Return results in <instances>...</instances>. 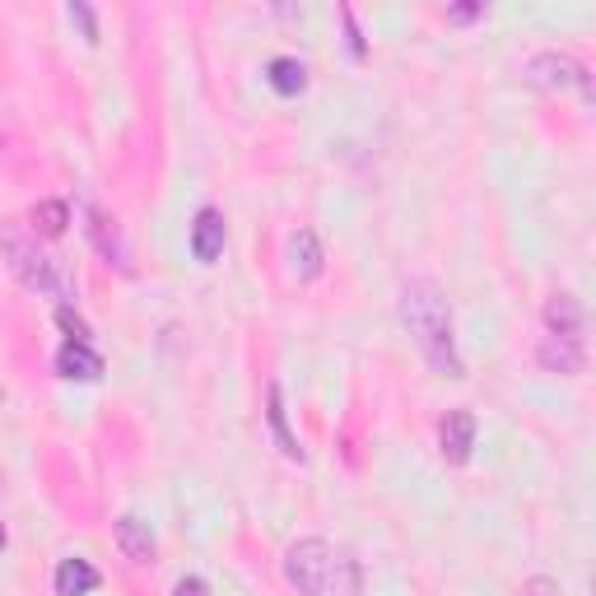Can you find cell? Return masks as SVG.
Here are the masks:
<instances>
[{"mask_svg": "<svg viewBox=\"0 0 596 596\" xmlns=\"http://www.w3.org/2000/svg\"><path fill=\"white\" fill-rule=\"evenodd\" d=\"M401 322L410 326V336L420 340L424 359L447 373V378H461V359L452 350V312H447L443 294H438L429 280H410L406 294H401Z\"/></svg>", "mask_w": 596, "mask_h": 596, "instance_id": "1", "label": "cell"}, {"mask_svg": "<svg viewBox=\"0 0 596 596\" xmlns=\"http://www.w3.org/2000/svg\"><path fill=\"white\" fill-rule=\"evenodd\" d=\"M285 578L303 596H350L354 564L326 541H298L285 555Z\"/></svg>", "mask_w": 596, "mask_h": 596, "instance_id": "2", "label": "cell"}, {"mask_svg": "<svg viewBox=\"0 0 596 596\" xmlns=\"http://www.w3.org/2000/svg\"><path fill=\"white\" fill-rule=\"evenodd\" d=\"M0 247H5V257H10V271L19 275L28 289H38V294H61V298L75 294V289H70V275L56 266V257L38 252V243H33L28 233L5 229L0 233Z\"/></svg>", "mask_w": 596, "mask_h": 596, "instance_id": "3", "label": "cell"}, {"mask_svg": "<svg viewBox=\"0 0 596 596\" xmlns=\"http://www.w3.org/2000/svg\"><path fill=\"white\" fill-rule=\"evenodd\" d=\"M527 75H531V84H541V89H573V84H583L587 89V75H583V66L578 61H569V56H536L527 66Z\"/></svg>", "mask_w": 596, "mask_h": 596, "instance_id": "4", "label": "cell"}, {"mask_svg": "<svg viewBox=\"0 0 596 596\" xmlns=\"http://www.w3.org/2000/svg\"><path fill=\"white\" fill-rule=\"evenodd\" d=\"M438 443H443V457L452 461V466L471 461V447H475V415H471V410H452V415L443 420Z\"/></svg>", "mask_w": 596, "mask_h": 596, "instance_id": "5", "label": "cell"}, {"mask_svg": "<svg viewBox=\"0 0 596 596\" xmlns=\"http://www.w3.org/2000/svg\"><path fill=\"white\" fill-rule=\"evenodd\" d=\"M56 373L70 382H98L103 378V359H98L89 345H61V354H56Z\"/></svg>", "mask_w": 596, "mask_h": 596, "instance_id": "6", "label": "cell"}, {"mask_svg": "<svg viewBox=\"0 0 596 596\" xmlns=\"http://www.w3.org/2000/svg\"><path fill=\"white\" fill-rule=\"evenodd\" d=\"M191 252L196 261H215L224 252V215L219 210H201L196 224H191Z\"/></svg>", "mask_w": 596, "mask_h": 596, "instance_id": "7", "label": "cell"}, {"mask_svg": "<svg viewBox=\"0 0 596 596\" xmlns=\"http://www.w3.org/2000/svg\"><path fill=\"white\" fill-rule=\"evenodd\" d=\"M289 271L298 280H317L322 275V243H317V233L312 229H298L289 238Z\"/></svg>", "mask_w": 596, "mask_h": 596, "instance_id": "8", "label": "cell"}, {"mask_svg": "<svg viewBox=\"0 0 596 596\" xmlns=\"http://www.w3.org/2000/svg\"><path fill=\"white\" fill-rule=\"evenodd\" d=\"M541 364L555 373H578L583 368V336H545Z\"/></svg>", "mask_w": 596, "mask_h": 596, "instance_id": "9", "label": "cell"}, {"mask_svg": "<svg viewBox=\"0 0 596 596\" xmlns=\"http://www.w3.org/2000/svg\"><path fill=\"white\" fill-rule=\"evenodd\" d=\"M98 587V569L89 559H61L56 569V596H89Z\"/></svg>", "mask_w": 596, "mask_h": 596, "instance_id": "10", "label": "cell"}, {"mask_svg": "<svg viewBox=\"0 0 596 596\" xmlns=\"http://www.w3.org/2000/svg\"><path fill=\"white\" fill-rule=\"evenodd\" d=\"M545 322H550V336H583V308H578V298L555 294L550 308H545Z\"/></svg>", "mask_w": 596, "mask_h": 596, "instance_id": "11", "label": "cell"}, {"mask_svg": "<svg viewBox=\"0 0 596 596\" xmlns=\"http://www.w3.org/2000/svg\"><path fill=\"white\" fill-rule=\"evenodd\" d=\"M266 75H271L275 94H285V98H294V94H303V89H308V66H303V61H294V56H275Z\"/></svg>", "mask_w": 596, "mask_h": 596, "instance_id": "12", "label": "cell"}, {"mask_svg": "<svg viewBox=\"0 0 596 596\" xmlns=\"http://www.w3.org/2000/svg\"><path fill=\"white\" fill-rule=\"evenodd\" d=\"M117 545H122V555L131 559V564H149V559H154V541H149V531L140 527L136 517H122V522H117Z\"/></svg>", "mask_w": 596, "mask_h": 596, "instance_id": "13", "label": "cell"}, {"mask_svg": "<svg viewBox=\"0 0 596 596\" xmlns=\"http://www.w3.org/2000/svg\"><path fill=\"white\" fill-rule=\"evenodd\" d=\"M89 233H94V243L103 247V257H117V266H122V271H131V257H126L122 238H117V229H112V224L98 215V210H89Z\"/></svg>", "mask_w": 596, "mask_h": 596, "instance_id": "14", "label": "cell"}, {"mask_svg": "<svg viewBox=\"0 0 596 596\" xmlns=\"http://www.w3.org/2000/svg\"><path fill=\"white\" fill-rule=\"evenodd\" d=\"M33 224H38L42 238H61V233H66V224H70L66 201H42L38 210H33Z\"/></svg>", "mask_w": 596, "mask_h": 596, "instance_id": "15", "label": "cell"}, {"mask_svg": "<svg viewBox=\"0 0 596 596\" xmlns=\"http://www.w3.org/2000/svg\"><path fill=\"white\" fill-rule=\"evenodd\" d=\"M271 429L275 438H280V447H285V457H303V447H298V438L289 434V424H285V401H280V387H271Z\"/></svg>", "mask_w": 596, "mask_h": 596, "instance_id": "16", "label": "cell"}, {"mask_svg": "<svg viewBox=\"0 0 596 596\" xmlns=\"http://www.w3.org/2000/svg\"><path fill=\"white\" fill-rule=\"evenodd\" d=\"M56 322H61V331H70V340H75V345H89V326H84V317H75V308H70V303H61V308H56Z\"/></svg>", "mask_w": 596, "mask_h": 596, "instance_id": "17", "label": "cell"}, {"mask_svg": "<svg viewBox=\"0 0 596 596\" xmlns=\"http://www.w3.org/2000/svg\"><path fill=\"white\" fill-rule=\"evenodd\" d=\"M70 19L84 28V38L98 42V24H94V10H89V5H70Z\"/></svg>", "mask_w": 596, "mask_h": 596, "instance_id": "18", "label": "cell"}, {"mask_svg": "<svg viewBox=\"0 0 596 596\" xmlns=\"http://www.w3.org/2000/svg\"><path fill=\"white\" fill-rule=\"evenodd\" d=\"M173 596H210V587L201 583V578H182V583H177V592Z\"/></svg>", "mask_w": 596, "mask_h": 596, "instance_id": "19", "label": "cell"}, {"mask_svg": "<svg viewBox=\"0 0 596 596\" xmlns=\"http://www.w3.org/2000/svg\"><path fill=\"white\" fill-rule=\"evenodd\" d=\"M0 550H5V527H0Z\"/></svg>", "mask_w": 596, "mask_h": 596, "instance_id": "20", "label": "cell"}]
</instances>
